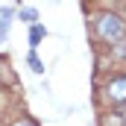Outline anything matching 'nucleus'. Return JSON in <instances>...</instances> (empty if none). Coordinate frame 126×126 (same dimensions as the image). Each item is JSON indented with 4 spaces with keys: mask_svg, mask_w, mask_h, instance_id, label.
Wrapping results in <instances>:
<instances>
[{
    "mask_svg": "<svg viewBox=\"0 0 126 126\" xmlns=\"http://www.w3.org/2000/svg\"><path fill=\"white\" fill-rule=\"evenodd\" d=\"M94 30H97V35H100L103 41H109V44H120L123 35H126V24H123L120 15H109V12H106V15H97Z\"/></svg>",
    "mask_w": 126,
    "mask_h": 126,
    "instance_id": "obj_1",
    "label": "nucleus"
},
{
    "mask_svg": "<svg viewBox=\"0 0 126 126\" xmlns=\"http://www.w3.org/2000/svg\"><path fill=\"white\" fill-rule=\"evenodd\" d=\"M9 24H12V9H0V41L6 38V32H9Z\"/></svg>",
    "mask_w": 126,
    "mask_h": 126,
    "instance_id": "obj_4",
    "label": "nucleus"
},
{
    "mask_svg": "<svg viewBox=\"0 0 126 126\" xmlns=\"http://www.w3.org/2000/svg\"><path fill=\"white\" fill-rule=\"evenodd\" d=\"M15 126H35V123H32V120H18Z\"/></svg>",
    "mask_w": 126,
    "mask_h": 126,
    "instance_id": "obj_7",
    "label": "nucleus"
},
{
    "mask_svg": "<svg viewBox=\"0 0 126 126\" xmlns=\"http://www.w3.org/2000/svg\"><path fill=\"white\" fill-rule=\"evenodd\" d=\"M35 18H38V12H35V9H21V21H27V24H32Z\"/></svg>",
    "mask_w": 126,
    "mask_h": 126,
    "instance_id": "obj_6",
    "label": "nucleus"
},
{
    "mask_svg": "<svg viewBox=\"0 0 126 126\" xmlns=\"http://www.w3.org/2000/svg\"><path fill=\"white\" fill-rule=\"evenodd\" d=\"M27 62H30V67L35 70V73H44V64L38 62V56H35V53H30V59H27Z\"/></svg>",
    "mask_w": 126,
    "mask_h": 126,
    "instance_id": "obj_5",
    "label": "nucleus"
},
{
    "mask_svg": "<svg viewBox=\"0 0 126 126\" xmlns=\"http://www.w3.org/2000/svg\"><path fill=\"white\" fill-rule=\"evenodd\" d=\"M106 94H109L111 103H126V76H123V73L114 76V79L106 85Z\"/></svg>",
    "mask_w": 126,
    "mask_h": 126,
    "instance_id": "obj_2",
    "label": "nucleus"
},
{
    "mask_svg": "<svg viewBox=\"0 0 126 126\" xmlns=\"http://www.w3.org/2000/svg\"><path fill=\"white\" fill-rule=\"evenodd\" d=\"M123 120H126V111H123Z\"/></svg>",
    "mask_w": 126,
    "mask_h": 126,
    "instance_id": "obj_8",
    "label": "nucleus"
},
{
    "mask_svg": "<svg viewBox=\"0 0 126 126\" xmlns=\"http://www.w3.org/2000/svg\"><path fill=\"white\" fill-rule=\"evenodd\" d=\"M44 35H47V30H44L41 24H32V30H30V47H32V50L41 44V38H44Z\"/></svg>",
    "mask_w": 126,
    "mask_h": 126,
    "instance_id": "obj_3",
    "label": "nucleus"
}]
</instances>
